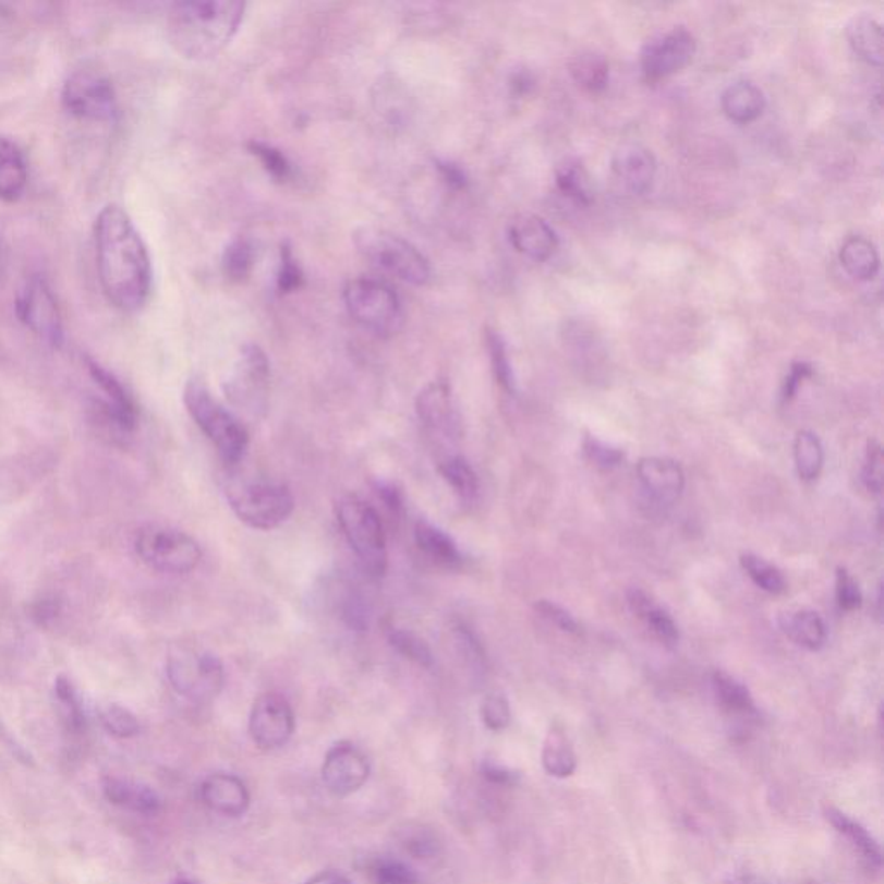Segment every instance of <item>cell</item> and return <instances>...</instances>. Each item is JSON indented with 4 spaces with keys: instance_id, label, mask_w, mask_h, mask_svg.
I'll list each match as a JSON object with an SVG mask.
<instances>
[{
    "instance_id": "6da1fadb",
    "label": "cell",
    "mask_w": 884,
    "mask_h": 884,
    "mask_svg": "<svg viewBox=\"0 0 884 884\" xmlns=\"http://www.w3.org/2000/svg\"><path fill=\"white\" fill-rule=\"evenodd\" d=\"M97 270L109 303L121 312H137L150 294L153 266L149 251L132 218L118 204H109L96 220Z\"/></svg>"
},
{
    "instance_id": "7a4b0ae2",
    "label": "cell",
    "mask_w": 884,
    "mask_h": 884,
    "mask_svg": "<svg viewBox=\"0 0 884 884\" xmlns=\"http://www.w3.org/2000/svg\"><path fill=\"white\" fill-rule=\"evenodd\" d=\"M244 2L197 0L171 8L168 32L180 55L197 61L216 58L232 43L244 20Z\"/></svg>"
},
{
    "instance_id": "3957f363",
    "label": "cell",
    "mask_w": 884,
    "mask_h": 884,
    "mask_svg": "<svg viewBox=\"0 0 884 884\" xmlns=\"http://www.w3.org/2000/svg\"><path fill=\"white\" fill-rule=\"evenodd\" d=\"M183 403L227 465H238L250 448V432L238 416L221 407L199 378H191Z\"/></svg>"
},
{
    "instance_id": "277c9868",
    "label": "cell",
    "mask_w": 884,
    "mask_h": 884,
    "mask_svg": "<svg viewBox=\"0 0 884 884\" xmlns=\"http://www.w3.org/2000/svg\"><path fill=\"white\" fill-rule=\"evenodd\" d=\"M337 520L346 541L370 579L387 572V540L378 511L358 496H346L337 505Z\"/></svg>"
},
{
    "instance_id": "5b68a950",
    "label": "cell",
    "mask_w": 884,
    "mask_h": 884,
    "mask_svg": "<svg viewBox=\"0 0 884 884\" xmlns=\"http://www.w3.org/2000/svg\"><path fill=\"white\" fill-rule=\"evenodd\" d=\"M230 508L241 522L258 531H271L291 519L295 501L280 482L235 481L227 487Z\"/></svg>"
},
{
    "instance_id": "8992f818",
    "label": "cell",
    "mask_w": 884,
    "mask_h": 884,
    "mask_svg": "<svg viewBox=\"0 0 884 884\" xmlns=\"http://www.w3.org/2000/svg\"><path fill=\"white\" fill-rule=\"evenodd\" d=\"M348 313L366 332L390 337L403 325V307L389 283L377 279L349 280L344 287Z\"/></svg>"
},
{
    "instance_id": "52a82bcc",
    "label": "cell",
    "mask_w": 884,
    "mask_h": 884,
    "mask_svg": "<svg viewBox=\"0 0 884 884\" xmlns=\"http://www.w3.org/2000/svg\"><path fill=\"white\" fill-rule=\"evenodd\" d=\"M354 244L372 265L396 279L416 287L431 280V265L424 254L395 233L377 229L358 230Z\"/></svg>"
},
{
    "instance_id": "ba28073f",
    "label": "cell",
    "mask_w": 884,
    "mask_h": 884,
    "mask_svg": "<svg viewBox=\"0 0 884 884\" xmlns=\"http://www.w3.org/2000/svg\"><path fill=\"white\" fill-rule=\"evenodd\" d=\"M167 674L171 688L191 702H211L225 686L220 658L189 647H179L168 656Z\"/></svg>"
},
{
    "instance_id": "9c48e42d",
    "label": "cell",
    "mask_w": 884,
    "mask_h": 884,
    "mask_svg": "<svg viewBox=\"0 0 884 884\" xmlns=\"http://www.w3.org/2000/svg\"><path fill=\"white\" fill-rule=\"evenodd\" d=\"M270 362L258 344H244L235 365L225 380L223 392L229 403L245 415L262 416L268 404Z\"/></svg>"
},
{
    "instance_id": "30bf717a",
    "label": "cell",
    "mask_w": 884,
    "mask_h": 884,
    "mask_svg": "<svg viewBox=\"0 0 884 884\" xmlns=\"http://www.w3.org/2000/svg\"><path fill=\"white\" fill-rule=\"evenodd\" d=\"M135 552L150 569L165 573L192 572L203 558L194 537L161 525L142 528L135 540Z\"/></svg>"
},
{
    "instance_id": "8fae6325",
    "label": "cell",
    "mask_w": 884,
    "mask_h": 884,
    "mask_svg": "<svg viewBox=\"0 0 884 884\" xmlns=\"http://www.w3.org/2000/svg\"><path fill=\"white\" fill-rule=\"evenodd\" d=\"M63 106L73 117L94 121H114L118 117L117 92L111 80L99 71H76L63 87Z\"/></svg>"
},
{
    "instance_id": "7c38bea8",
    "label": "cell",
    "mask_w": 884,
    "mask_h": 884,
    "mask_svg": "<svg viewBox=\"0 0 884 884\" xmlns=\"http://www.w3.org/2000/svg\"><path fill=\"white\" fill-rule=\"evenodd\" d=\"M294 729V711L283 694L270 691L254 700L250 715V736L259 750H279L289 743Z\"/></svg>"
},
{
    "instance_id": "4fadbf2b",
    "label": "cell",
    "mask_w": 884,
    "mask_h": 884,
    "mask_svg": "<svg viewBox=\"0 0 884 884\" xmlns=\"http://www.w3.org/2000/svg\"><path fill=\"white\" fill-rule=\"evenodd\" d=\"M697 52V40L685 26L652 38L641 50V70L647 82H658L685 70Z\"/></svg>"
},
{
    "instance_id": "5bb4252c",
    "label": "cell",
    "mask_w": 884,
    "mask_h": 884,
    "mask_svg": "<svg viewBox=\"0 0 884 884\" xmlns=\"http://www.w3.org/2000/svg\"><path fill=\"white\" fill-rule=\"evenodd\" d=\"M16 313L20 320L32 328L43 341L50 346H61L63 342V320L59 312L58 301L50 292L46 280H29L17 295Z\"/></svg>"
},
{
    "instance_id": "9a60e30c",
    "label": "cell",
    "mask_w": 884,
    "mask_h": 884,
    "mask_svg": "<svg viewBox=\"0 0 884 884\" xmlns=\"http://www.w3.org/2000/svg\"><path fill=\"white\" fill-rule=\"evenodd\" d=\"M370 777V762L365 753L353 743L341 741L325 755L322 779L330 794L349 797L362 789Z\"/></svg>"
},
{
    "instance_id": "2e32d148",
    "label": "cell",
    "mask_w": 884,
    "mask_h": 884,
    "mask_svg": "<svg viewBox=\"0 0 884 884\" xmlns=\"http://www.w3.org/2000/svg\"><path fill=\"white\" fill-rule=\"evenodd\" d=\"M416 415L425 428L434 434L455 436L458 432V413L449 384L436 380L420 390L415 401Z\"/></svg>"
},
{
    "instance_id": "e0dca14e",
    "label": "cell",
    "mask_w": 884,
    "mask_h": 884,
    "mask_svg": "<svg viewBox=\"0 0 884 884\" xmlns=\"http://www.w3.org/2000/svg\"><path fill=\"white\" fill-rule=\"evenodd\" d=\"M511 245L534 262H546L558 250L557 232L536 215H520L508 227Z\"/></svg>"
},
{
    "instance_id": "ac0fdd59",
    "label": "cell",
    "mask_w": 884,
    "mask_h": 884,
    "mask_svg": "<svg viewBox=\"0 0 884 884\" xmlns=\"http://www.w3.org/2000/svg\"><path fill=\"white\" fill-rule=\"evenodd\" d=\"M611 171L623 189L641 195L652 187L656 174V159L652 150L640 144H623L615 150Z\"/></svg>"
},
{
    "instance_id": "d6986e66",
    "label": "cell",
    "mask_w": 884,
    "mask_h": 884,
    "mask_svg": "<svg viewBox=\"0 0 884 884\" xmlns=\"http://www.w3.org/2000/svg\"><path fill=\"white\" fill-rule=\"evenodd\" d=\"M201 800L216 814L241 818L251 806L250 789L233 774L216 773L201 785Z\"/></svg>"
},
{
    "instance_id": "ffe728a7",
    "label": "cell",
    "mask_w": 884,
    "mask_h": 884,
    "mask_svg": "<svg viewBox=\"0 0 884 884\" xmlns=\"http://www.w3.org/2000/svg\"><path fill=\"white\" fill-rule=\"evenodd\" d=\"M638 477L647 495L661 505H673L685 489V472L669 458H643L638 463Z\"/></svg>"
},
{
    "instance_id": "44dd1931",
    "label": "cell",
    "mask_w": 884,
    "mask_h": 884,
    "mask_svg": "<svg viewBox=\"0 0 884 884\" xmlns=\"http://www.w3.org/2000/svg\"><path fill=\"white\" fill-rule=\"evenodd\" d=\"M102 791L112 806L132 810L135 814L156 815L162 809L161 798L153 788L126 777H106Z\"/></svg>"
},
{
    "instance_id": "7402d4cb",
    "label": "cell",
    "mask_w": 884,
    "mask_h": 884,
    "mask_svg": "<svg viewBox=\"0 0 884 884\" xmlns=\"http://www.w3.org/2000/svg\"><path fill=\"white\" fill-rule=\"evenodd\" d=\"M87 366L94 383L100 387V390L108 398V403H106L108 415L114 420V424L121 431L132 432L133 428L137 427V408H135V403H133L125 387L121 386L120 380L114 375L109 374L108 370L102 368L94 360H87Z\"/></svg>"
},
{
    "instance_id": "603a6c76",
    "label": "cell",
    "mask_w": 884,
    "mask_h": 884,
    "mask_svg": "<svg viewBox=\"0 0 884 884\" xmlns=\"http://www.w3.org/2000/svg\"><path fill=\"white\" fill-rule=\"evenodd\" d=\"M415 543L420 552L437 567L453 570L463 564V555L453 537L427 520L415 523Z\"/></svg>"
},
{
    "instance_id": "cb8c5ba5",
    "label": "cell",
    "mask_w": 884,
    "mask_h": 884,
    "mask_svg": "<svg viewBox=\"0 0 884 884\" xmlns=\"http://www.w3.org/2000/svg\"><path fill=\"white\" fill-rule=\"evenodd\" d=\"M826 818L839 835L845 836L851 847L856 848L863 862L874 871H880L883 865V851H881L877 839L860 822L853 821L850 815L843 814L841 810L835 809V807H827Z\"/></svg>"
},
{
    "instance_id": "d4e9b609",
    "label": "cell",
    "mask_w": 884,
    "mask_h": 884,
    "mask_svg": "<svg viewBox=\"0 0 884 884\" xmlns=\"http://www.w3.org/2000/svg\"><path fill=\"white\" fill-rule=\"evenodd\" d=\"M848 43L865 63L880 68L884 58L883 26L871 14H859L847 26Z\"/></svg>"
},
{
    "instance_id": "484cf974",
    "label": "cell",
    "mask_w": 884,
    "mask_h": 884,
    "mask_svg": "<svg viewBox=\"0 0 884 884\" xmlns=\"http://www.w3.org/2000/svg\"><path fill=\"white\" fill-rule=\"evenodd\" d=\"M627 605L631 608L635 617H640L647 629L662 641V643L674 646L679 641V629L676 622L662 606L656 605L644 591L632 588L627 591Z\"/></svg>"
},
{
    "instance_id": "4316f807",
    "label": "cell",
    "mask_w": 884,
    "mask_h": 884,
    "mask_svg": "<svg viewBox=\"0 0 884 884\" xmlns=\"http://www.w3.org/2000/svg\"><path fill=\"white\" fill-rule=\"evenodd\" d=\"M28 182L25 158L13 141L0 135V199L13 203L22 197Z\"/></svg>"
},
{
    "instance_id": "83f0119b",
    "label": "cell",
    "mask_w": 884,
    "mask_h": 884,
    "mask_svg": "<svg viewBox=\"0 0 884 884\" xmlns=\"http://www.w3.org/2000/svg\"><path fill=\"white\" fill-rule=\"evenodd\" d=\"M541 760L544 771L558 779L573 776L578 771V755L573 752L569 736L560 724H553L549 727L548 735L544 738Z\"/></svg>"
},
{
    "instance_id": "f1b7e54d",
    "label": "cell",
    "mask_w": 884,
    "mask_h": 884,
    "mask_svg": "<svg viewBox=\"0 0 884 884\" xmlns=\"http://www.w3.org/2000/svg\"><path fill=\"white\" fill-rule=\"evenodd\" d=\"M724 112L736 123H752L764 112V92L752 82H736L724 90Z\"/></svg>"
},
{
    "instance_id": "f546056e",
    "label": "cell",
    "mask_w": 884,
    "mask_h": 884,
    "mask_svg": "<svg viewBox=\"0 0 884 884\" xmlns=\"http://www.w3.org/2000/svg\"><path fill=\"white\" fill-rule=\"evenodd\" d=\"M779 627L789 640L807 650H821L826 644V623L815 611L798 610L783 614L779 617Z\"/></svg>"
},
{
    "instance_id": "4dcf8cb0",
    "label": "cell",
    "mask_w": 884,
    "mask_h": 884,
    "mask_svg": "<svg viewBox=\"0 0 884 884\" xmlns=\"http://www.w3.org/2000/svg\"><path fill=\"white\" fill-rule=\"evenodd\" d=\"M839 262L843 268L857 280H871L880 271V254L876 245L863 238H850L841 245Z\"/></svg>"
},
{
    "instance_id": "1f68e13d",
    "label": "cell",
    "mask_w": 884,
    "mask_h": 884,
    "mask_svg": "<svg viewBox=\"0 0 884 884\" xmlns=\"http://www.w3.org/2000/svg\"><path fill=\"white\" fill-rule=\"evenodd\" d=\"M712 688L718 705L723 706L727 714L736 717H752L756 714L755 703L747 686L736 681L729 674L717 670L712 676Z\"/></svg>"
},
{
    "instance_id": "d6a6232c",
    "label": "cell",
    "mask_w": 884,
    "mask_h": 884,
    "mask_svg": "<svg viewBox=\"0 0 884 884\" xmlns=\"http://www.w3.org/2000/svg\"><path fill=\"white\" fill-rule=\"evenodd\" d=\"M569 73L579 87L598 94L608 85L610 68L602 55L593 52V50H584L581 55L570 59Z\"/></svg>"
},
{
    "instance_id": "836d02e7",
    "label": "cell",
    "mask_w": 884,
    "mask_h": 884,
    "mask_svg": "<svg viewBox=\"0 0 884 884\" xmlns=\"http://www.w3.org/2000/svg\"><path fill=\"white\" fill-rule=\"evenodd\" d=\"M557 187L561 194L569 199L576 201L582 206H590L594 201V187L591 174L588 173L582 162L576 159H567L557 168Z\"/></svg>"
},
{
    "instance_id": "e575fe53",
    "label": "cell",
    "mask_w": 884,
    "mask_h": 884,
    "mask_svg": "<svg viewBox=\"0 0 884 884\" xmlns=\"http://www.w3.org/2000/svg\"><path fill=\"white\" fill-rule=\"evenodd\" d=\"M439 474L448 482V486L453 489L460 501H475L479 495V477L474 467L470 465L465 458L460 455L446 458L439 463Z\"/></svg>"
},
{
    "instance_id": "d590c367",
    "label": "cell",
    "mask_w": 884,
    "mask_h": 884,
    "mask_svg": "<svg viewBox=\"0 0 884 884\" xmlns=\"http://www.w3.org/2000/svg\"><path fill=\"white\" fill-rule=\"evenodd\" d=\"M795 465L801 481H815L821 475L824 449L814 432H798L795 439Z\"/></svg>"
},
{
    "instance_id": "8d00e7d4",
    "label": "cell",
    "mask_w": 884,
    "mask_h": 884,
    "mask_svg": "<svg viewBox=\"0 0 884 884\" xmlns=\"http://www.w3.org/2000/svg\"><path fill=\"white\" fill-rule=\"evenodd\" d=\"M399 847L419 860L436 859L440 853V839L434 831L422 824H408L398 833Z\"/></svg>"
},
{
    "instance_id": "74e56055",
    "label": "cell",
    "mask_w": 884,
    "mask_h": 884,
    "mask_svg": "<svg viewBox=\"0 0 884 884\" xmlns=\"http://www.w3.org/2000/svg\"><path fill=\"white\" fill-rule=\"evenodd\" d=\"M55 694L68 731L71 735H82L85 731V726H87V720H85L84 706H82L78 694H76L70 679L59 676L55 682Z\"/></svg>"
},
{
    "instance_id": "f35d334b",
    "label": "cell",
    "mask_w": 884,
    "mask_h": 884,
    "mask_svg": "<svg viewBox=\"0 0 884 884\" xmlns=\"http://www.w3.org/2000/svg\"><path fill=\"white\" fill-rule=\"evenodd\" d=\"M254 266V247L250 239L238 238L233 239L227 247H225L223 258H221V268L227 279L232 282H244L253 271Z\"/></svg>"
},
{
    "instance_id": "ab89813d",
    "label": "cell",
    "mask_w": 884,
    "mask_h": 884,
    "mask_svg": "<svg viewBox=\"0 0 884 884\" xmlns=\"http://www.w3.org/2000/svg\"><path fill=\"white\" fill-rule=\"evenodd\" d=\"M387 641L407 661L413 662V664L420 665L424 669L434 667V655H432L431 647L415 632L392 627L387 632Z\"/></svg>"
},
{
    "instance_id": "60d3db41",
    "label": "cell",
    "mask_w": 884,
    "mask_h": 884,
    "mask_svg": "<svg viewBox=\"0 0 884 884\" xmlns=\"http://www.w3.org/2000/svg\"><path fill=\"white\" fill-rule=\"evenodd\" d=\"M486 346L496 383L502 390H507L508 395H516V375H513L507 344L502 341V337L496 330H487Z\"/></svg>"
},
{
    "instance_id": "b9f144b4",
    "label": "cell",
    "mask_w": 884,
    "mask_h": 884,
    "mask_svg": "<svg viewBox=\"0 0 884 884\" xmlns=\"http://www.w3.org/2000/svg\"><path fill=\"white\" fill-rule=\"evenodd\" d=\"M741 567L748 573V578L752 579L765 593L780 594L786 590L785 576L780 573V570L756 555H752V553L741 555Z\"/></svg>"
},
{
    "instance_id": "7bdbcfd3",
    "label": "cell",
    "mask_w": 884,
    "mask_h": 884,
    "mask_svg": "<svg viewBox=\"0 0 884 884\" xmlns=\"http://www.w3.org/2000/svg\"><path fill=\"white\" fill-rule=\"evenodd\" d=\"M368 876L374 884H419V874L396 859H375L368 863Z\"/></svg>"
},
{
    "instance_id": "ee69618b",
    "label": "cell",
    "mask_w": 884,
    "mask_h": 884,
    "mask_svg": "<svg viewBox=\"0 0 884 884\" xmlns=\"http://www.w3.org/2000/svg\"><path fill=\"white\" fill-rule=\"evenodd\" d=\"M100 723H102V726H105L109 735L117 736V738L121 739L133 738V736H137L138 732H141L138 718L135 717L129 709L117 705V703L106 705L105 709L100 711Z\"/></svg>"
},
{
    "instance_id": "f6af8a7d",
    "label": "cell",
    "mask_w": 884,
    "mask_h": 884,
    "mask_svg": "<svg viewBox=\"0 0 884 884\" xmlns=\"http://www.w3.org/2000/svg\"><path fill=\"white\" fill-rule=\"evenodd\" d=\"M481 718L489 731H502L511 723V709L507 698L499 693L487 694L481 703Z\"/></svg>"
},
{
    "instance_id": "bcb514c9",
    "label": "cell",
    "mask_w": 884,
    "mask_h": 884,
    "mask_svg": "<svg viewBox=\"0 0 884 884\" xmlns=\"http://www.w3.org/2000/svg\"><path fill=\"white\" fill-rule=\"evenodd\" d=\"M247 147H250L251 153L259 159L263 168H265L275 180L283 182V180L291 177V162H289V159H287L279 149H275L274 146H268L265 142L258 141L250 142V146Z\"/></svg>"
},
{
    "instance_id": "7dc6e473",
    "label": "cell",
    "mask_w": 884,
    "mask_h": 884,
    "mask_svg": "<svg viewBox=\"0 0 884 884\" xmlns=\"http://www.w3.org/2000/svg\"><path fill=\"white\" fill-rule=\"evenodd\" d=\"M862 481L871 493L880 495L884 482L883 448L877 440H869L863 460Z\"/></svg>"
},
{
    "instance_id": "c3c4849f",
    "label": "cell",
    "mask_w": 884,
    "mask_h": 884,
    "mask_svg": "<svg viewBox=\"0 0 884 884\" xmlns=\"http://www.w3.org/2000/svg\"><path fill=\"white\" fill-rule=\"evenodd\" d=\"M584 455L594 467L602 470H611L619 467L623 460L622 449L606 445L596 437L588 436L584 439Z\"/></svg>"
},
{
    "instance_id": "681fc988",
    "label": "cell",
    "mask_w": 884,
    "mask_h": 884,
    "mask_svg": "<svg viewBox=\"0 0 884 884\" xmlns=\"http://www.w3.org/2000/svg\"><path fill=\"white\" fill-rule=\"evenodd\" d=\"M836 600L841 610L853 611L862 605V593L847 569L836 570Z\"/></svg>"
},
{
    "instance_id": "f907efd6",
    "label": "cell",
    "mask_w": 884,
    "mask_h": 884,
    "mask_svg": "<svg viewBox=\"0 0 884 884\" xmlns=\"http://www.w3.org/2000/svg\"><path fill=\"white\" fill-rule=\"evenodd\" d=\"M455 643H457L458 652L465 658L467 664H472L474 667H481L486 664V655L482 650L481 643L475 638L474 632L470 631L467 626L455 627Z\"/></svg>"
},
{
    "instance_id": "816d5d0a",
    "label": "cell",
    "mask_w": 884,
    "mask_h": 884,
    "mask_svg": "<svg viewBox=\"0 0 884 884\" xmlns=\"http://www.w3.org/2000/svg\"><path fill=\"white\" fill-rule=\"evenodd\" d=\"M536 610L537 614H541V617L552 622L553 626H557L560 631L569 632V634H579L581 632L578 620L573 619L572 615L557 603L541 600V602L536 603Z\"/></svg>"
},
{
    "instance_id": "f5cc1de1",
    "label": "cell",
    "mask_w": 884,
    "mask_h": 884,
    "mask_svg": "<svg viewBox=\"0 0 884 884\" xmlns=\"http://www.w3.org/2000/svg\"><path fill=\"white\" fill-rule=\"evenodd\" d=\"M301 283H303V271H301L300 265L292 256V251L286 245V247H282L277 286H279L280 292H294L300 289Z\"/></svg>"
},
{
    "instance_id": "db71d44e",
    "label": "cell",
    "mask_w": 884,
    "mask_h": 884,
    "mask_svg": "<svg viewBox=\"0 0 884 884\" xmlns=\"http://www.w3.org/2000/svg\"><path fill=\"white\" fill-rule=\"evenodd\" d=\"M814 375V368L807 362H797L791 365L788 377H786L785 386H783V401L788 403L797 396L798 389L801 384L806 383L807 378Z\"/></svg>"
},
{
    "instance_id": "11a10c76",
    "label": "cell",
    "mask_w": 884,
    "mask_h": 884,
    "mask_svg": "<svg viewBox=\"0 0 884 884\" xmlns=\"http://www.w3.org/2000/svg\"><path fill=\"white\" fill-rule=\"evenodd\" d=\"M481 774L493 785L513 786L519 780V774L505 765L496 764L493 760H484L481 764Z\"/></svg>"
},
{
    "instance_id": "9f6ffc18",
    "label": "cell",
    "mask_w": 884,
    "mask_h": 884,
    "mask_svg": "<svg viewBox=\"0 0 884 884\" xmlns=\"http://www.w3.org/2000/svg\"><path fill=\"white\" fill-rule=\"evenodd\" d=\"M0 743L4 744L9 752L13 753L17 762H22L23 765H28V767H34V756L29 755V752H26V748L22 747V743H17V739L11 735V731L4 726L2 720H0Z\"/></svg>"
},
{
    "instance_id": "6f0895ef",
    "label": "cell",
    "mask_w": 884,
    "mask_h": 884,
    "mask_svg": "<svg viewBox=\"0 0 884 884\" xmlns=\"http://www.w3.org/2000/svg\"><path fill=\"white\" fill-rule=\"evenodd\" d=\"M375 491H377L378 498L383 499L384 505H386L392 513L398 516V513L403 511V496H401V493H399L392 484H389V482H377Z\"/></svg>"
},
{
    "instance_id": "680465c9",
    "label": "cell",
    "mask_w": 884,
    "mask_h": 884,
    "mask_svg": "<svg viewBox=\"0 0 884 884\" xmlns=\"http://www.w3.org/2000/svg\"><path fill=\"white\" fill-rule=\"evenodd\" d=\"M443 179L451 185V187H465L467 177L460 168L455 167L451 162H437Z\"/></svg>"
},
{
    "instance_id": "91938a15",
    "label": "cell",
    "mask_w": 884,
    "mask_h": 884,
    "mask_svg": "<svg viewBox=\"0 0 884 884\" xmlns=\"http://www.w3.org/2000/svg\"><path fill=\"white\" fill-rule=\"evenodd\" d=\"M59 614V605L55 600H43L34 606V617L38 623H49Z\"/></svg>"
},
{
    "instance_id": "94428289",
    "label": "cell",
    "mask_w": 884,
    "mask_h": 884,
    "mask_svg": "<svg viewBox=\"0 0 884 884\" xmlns=\"http://www.w3.org/2000/svg\"><path fill=\"white\" fill-rule=\"evenodd\" d=\"M534 84H536V80L525 70L517 71L510 80L511 90H513V94H517V96L529 94L532 87H534Z\"/></svg>"
},
{
    "instance_id": "6125c7cd",
    "label": "cell",
    "mask_w": 884,
    "mask_h": 884,
    "mask_svg": "<svg viewBox=\"0 0 884 884\" xmlns=\"http://www.w3.org/2000/svg\"><path fill=\"white\" fill-rule=\"evenodd\" d=\"M306 884H351V881L341 872L322 871L315 874Z\"/></svg>"
},
{
    "instance_id": "be15d7a7",
    "label": "cell",
    "mask_w": 884,
    "mask_h": 884,
    "mask_svg": "<svg viewBox=\"0 0 884 884\" xmlns=\"http://www.w3.org/2000/svg\"><path fill=\"white\" fill-rule=\"evenodd\" d=\"M171 884H194V883H191V881H187V880H179V881H174V883H171Z\"/></svg>"
}]
</instances>
